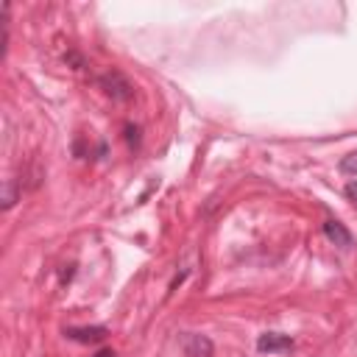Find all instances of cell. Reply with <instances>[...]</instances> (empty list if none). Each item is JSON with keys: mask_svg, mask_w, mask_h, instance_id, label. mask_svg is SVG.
Segmentation results:
<instances>
[{"mask_svg": "<svg viewBox=\"0 0 357 357\" xmlns=\"http://www.w3.org/2000/svg\"><path fill=\"white\" fill-rule=\"evenodd\" d=\"M100 86L114 98V100H128L131 95H134V89H131V84L117 73V70H112V73H106V75H100Z\"/></svg>", "mask_w": 357, "mask_h": 357, "instance_id": "6da1fadb", "label": "cell"}, {"mask_svg": "<svg viewBox=\"0 0 357 357\" xmlns=\"http://www.w3.org/2000/svg\"><path fill=\"white\" fill-rule=\"evenodd\" d=\"M324 237H326L329 243L340 245V248H349V245L354 243L351 231H349V229H346L340 220H324Z\"/></svg>", "mask_w": 357, "mask_h": 357, "instance_id": "3957f363", "label": "cell"}, {"mask_svg": "<svg viewBox=\"0 0 357 357\" xmlns=\"http://www.w3.org/2000/svg\"><path fill=\"white\" fill-rule=\"evenodd\" d=\"M346 195H349L351 201H357V181H349V184H346Z\"/></svg>", "mask_w": 357, "mask_h": 357, "instance_id": "ba28073f", "label": "cell"}, {"mask_svg": "<svg viewBox=\"0 0 357 357\" xmlns=\"http://www.w3.org/2000/svg\"><path fill=\"white\" fill-rule=\"evenodd\" d=\"M293 349V337L282 335V332H265L257 337V351L262 354H276V351H290Z\"/></svg>", "mask_w": 357, "mask_h": 357, "instance_id": "7a4b0ae2", "label": "cell"}, {"mask_svg": "<svg viewBox=\"0 0 357 357\" xmlns=\"http://www.w3.org/2000/svg\"><path fill=\"white\" fill-rule=\"evenodd\" d=\"M14 201H17V192H14V181H6V187H3V206L8 209Z\"/></svg>", "mask_w": 357, "mask_h": 357, "instance_id": "52a82bcc", "label": "cell"}, {"mask_svg": "<svg viewBox=\"0 0 357 357\" xmlns=\"http://www.w3.org/2000/svg\"><path fill=\"white\" fill-rule=\"evenodd\" d=\"M340 173L357 176V151H351V153H346V156L340 159Z\"/></svg>", "mask_w": 357, "mask_h": 357, "instance_id": "8992f818", "label": "cell"}, {"mask_svg": "<svg viewBox=\"0 0 357 357\" xmlns=\"http://www.w3.org/2000/svg\"><path fill=\"white\" fill-rule=\"evenodd\" d=\"M64 335L75 343H100L106 337V326H70Z\"/></svg>", "mask_w": 357, "mask_h": 357, "instance_id": "277c9868", "label": "cell"}, {"mask_svg": "<svg viewBox=\"0 0 357 357\" xmlns=\"http://www.w3.org/2000/svg\"><path fill=\"white\" fill-rule=\"evenodd\" d=\"M95 357H117V354H114V351H112V349H103V351H98V354H95Z\"/></svg>", "mask_w": 357, "mask_h": 357, "instance_id": "9c48e42d", "label": "cell"}, {"mask_svg": "<svg viewBox=\"0 0 357 357\" xmlns=\"http://www.w3.org/2000/svg\"><path fill=\"white\" fill-rule=\"evenodd\" d=\"M184 354L187 357H212V340L204 335H187L184 337Z\"/></svg>", "mask_w": 357, "mask_h": 357, "instance_id": "5b68a950", "label": "cell"}]
</instances>
